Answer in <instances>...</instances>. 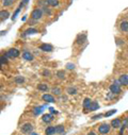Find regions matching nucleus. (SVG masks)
<instances>
[{
	"instance_id": "obj_1",
	"label": "nucleus",
	"mask_w": 128,
	"mask_h": 135,
	"mask_svg": "<svg viewBox=\"0 0 128 135\" xmlns=\"http://www.w3.org/2000/svg\"><path fill=\"white\" fill-rule=\"evenodd\" d=\"M110 128H111V126H110V125H108V124H102V125L99 126L98 131H99V133H100V134H107V133H109Z\"/></svg>"
},
{
	"instance_id": "obj_2",
	"label": "nucleus",
	"mask_w": 128,
	"mask_h": 135,
	"mask_svg": "<svg viewBox=\"0 0 128 135\" xmlns=\"http://www.w3.org/2000/svg\"><path fill=\"white\" fill-rule=\"evenodd\" d=\"M18 55H19V51H18L17 49H15V48L10 49V50L6 53V58H17Z\"/></svg>"
},
{
	"instance_id": "obj_3",
	"label": "nucleus",
	"mask_w": 128,
	"mask_h": 135,
	"mask_svg": "<svg viewBox=\"0 0 128 135\" xmlns=\"http://www.w3.org/2000/svg\"><path fill=\"white\" fill-rule=\"evenodd\" d=\"M31 17L33 18L34 20H38V19L42 17V11L40 9L33 10V11H32V13H31Z\"/></svg>"
},
{
	"instance_id": "obj_4",
	"label": "nucleus",
	"mask_w": 128,
	"mask_h": 135,
	"mask_svg": "<svg viewBox=\"0 0 128 135\" xmlns=\"http://www.w3.org/2000/svg\"><path fill=\"white\" fill-rule=\"evenodd\" d=\"M109 88H110V92L112 93V94H120V93H121V86H120V85H118V84H114V83H113V84H111L110 85V87H109Z\"/></svg>"
},
{
	"instance_id": "obj_5",
	"label": "nucleus",
	"mask_w": 128,
	"mask_h": 135,
	"mask_svg": "<svg viewBox=\"0 0 128 135\" xmlns=\"http://www.w3.org/2000/svg\"><path fill=\"white\" fill-rule=\"evenodd\" d=\"M32 130H33V127H32L31 124H25L22 127V133H31L32 132Z\"/></svg>"
},
{
	"instance_id": "obj_6",
	"label": "nucleus",
	"mask_w": 128,
	"mask_h": 135,
	"mask_svg": "<svg viewBox=\"0 0 128 135\" xmlns=\"http://www.w3.org/2000/svg\"><path fill=\"white\" fill-rule=\"evenodd\" d=\"M111 127H113L114 129H118V128H121L122 127V122L120 119H113V120L111 121Z\"/></svg>"
},
{
	"instance_id": "obj_7",
	"label": "nucleus",
	"mask_w": 128,
	"mask_h": 135,
	"mask_svg": "<svg viewBox=\"0 0 128 135\" xmlns=\"http://www.w3.org/2000/svg\"><path fill=\"white\" fill-rule=\"evenodd\" d=\"M40 49L45 51V52H50V51H52V46L51 45H48V44H43V45L40 47Z\"/></svg>"
},
{
	"instance_id": "obj_8",
	"label": "nucleus",
	"mask_w": 128,
	"mask_h": 135,
	"mask_svg": "<svg viewBox=\"0 0 128 135\" xmlns=\"http://www.w3.org/2000/svg\"><path fill=\"white\" fill-rule=\"evenodd\" d=\"M91 103H92V101H91V99L90 98H86L84 99V101H83V108H84V112L86 113L88 111H89V108H90V105H91Z\"/></svg>"
},
{
	"instance_id": "obj_9",
	"label": "nucleus",
	"mask_w": 128,
	"mask_h": 135,
	"mask_svg": "<svg viewBox=\"0 0 128 135\" xmlns=\"http://www.w3.org/2000/svg\"><path fill=\"white\" fill-rule=\"evenodd\" d=\"M43 100L44 101H46V102H54V96H51V95L49 94H45V95H43Z\"/></svg>"
},
{
	"instance_id": "obj_10",
	"label": "nucleus",
	"mask_w": 128,
	"mask_h": 135,
	"mask_svg": "<svg viewBox=\"0 0 128 135\" xmlns=\"http://www.w3.org/2000/svg\"><path fill=\"white\" fill-rule=\"evenodd\" d=\"M118 81L123 85H128V76H127V74H123V76L120 77Z\"/></svg>"
},
{
	"instance_id": "obj_11",
	"label": "nucleus",
	"mask_w": 128,
	"mask_h": 135,
	"mask_svg": "<svg viewBox=\"0 0 128 135\" xmlns=\"http://www.w3.org/2000/svg\"><path fill=\"white\" fill-rule=\"evenodd\" d=\"M120 28H121V30L123 32H128V21L127 20L122 21L121 25H120Z\"/></svg>"
},
{
	"instance_id": "obj_12",
	"label": "nucleus",
	"mask_w": 128,
	"mask_h": 135,
	"mask_svg": "<svg viewBox=\"0 0 128 135\" xmlns=\"http://www.w3.org/2000/svg\"><path fill=\"white\" fill-rule=\"evenodd\" d=\"M22 58L27 60V61H32V60H33V55H32L29 51H25V52L22 53Z\"/></svg>"
},
{
	"instance_id": "obj_13",
	"label": "nucleus",
	"mask_w": 128,
	"mask_h": 135,
	"mask_svg": "<svg viewBox=\"0 0 128 135\" xmlns=\"http://www.w3.org/2000/svg\"><path fill=\"white\" fill-rule=\"evenodd\" d=\"M56 133V128L54 127H48L45 131V134L46 135H54Z\"/></svg>"
},
{
	"instance_id": "obj_14",
	"label": "nucleus",
	"mask_w": 128,
	"mask_h": 135,
	"mask_svg": "<svg viewBox=\"0 0 128 135\" xmlns=\"http://www.w3.org/2000/svg\"><path fill=\"white\" fill-rule=\"evenodd\" d=\"M35 33H38V30L30 28V29H28V30H26L25 32H24V36H26V35H30V34H35Z\"/></svg>"
},
{
	"instance_id": "obj_15",
	"label": "nucleus",
	"mask_w": 128,
	"mask_h": 135,
	"mask_svg": "<svg viewBox=\"0 0 128 135\" xmlns=\"http://www.w3.org/2000/svg\"><path fill=\"white\" fill-rule=\"evenodd\" d=\"M99 108V104L97 102H92L91 103V105H90V108H89V111H96V110H98Z\"/></svg>"
},
{
	"instance_id": "obj_16",
	"label": "nucleus",
	"mask_w": 128,
	"mask_h": 135,
	"mask_svg": "<svg viewBox=\"0 0 128 135\" xmlns=\"http://www.w3.org/2000/svg\"><path fill=\"white\" fill-rule=\"evenodd\" d=\"M51 120H52V116H51L50 114H45L43 116V121L44 122H50Z\"/></svg>"
},
{
	"instance_id": "obj_17",
	"label": "nucleus",
	"mask_w": 128,
	"mask_h": 135,
	"mask_svg": "<svg viewBox=\"0 0 128 135\" xmlns=\"http://www.w3.org/2000/svg\"><path fill=\"white\" fill-rule=\"evenodd\" d=\"M47 4L50 6H57L59 4L58 0H47Z\"/></svg>"
},
{
	"instance_id": "obj_18",
	"label": "nucleus",
	"mask_w": 128,
	"mask_h": 135,
	"mask_svg": "<svg viewBox=\"0 0 128 135\" xmlns=\"http://www.w3.org/2000/svg\"><path fill=\"white\" fill-rule=\"evenodd\" d=\"M38 90H42V92H47V90H48V86H47V84H38Z\"/></svg>"
},
{
	"instance_id": "obj_19",
	"label": "nucleus",
	"mask_w": 128,
	"mask_h": 135,
	"mask_svg": "<svg viewBox=\"0 0 128 135\" xmlns=\"http://www.w3.org/2000/svg\"><path fill=\"white\" fill-rule=\"evenodd\" d=\"M56 133H58V134H63L64 133V127L63 126H58V127H56Z\"/></svg>"
},
{
	"instance_id": "obj_20",
	"label": "nucleus",
	"mask_w": 128,
	"mask_h": 135,
	"mask_svg": "<svg viewBox=\"0 0 128 135\" xmlns=\"http://www.w3.org/2000/svg\"><path fill=\"white\" fill-rule=\"evenodd\" d=\"M0 15H1V19H2V20H3V19L6 20V19L9 17V15H10V14H9V12H8V11H1Z\"/></svg>"
},
{
	"instance_id": "obj_21",
	"label": "nucleus",
	"mask_w": 128,
	"mask_h": 135,
	"mask_svg": "<svg viewBox=\"0 0 128 135\" xmlns=\"http://www.w3.org/2000/svg\"><path fill=\"white\" fill-rule=\"evenodd\" d=\"M42 112H43V106H38V108H35L33 110L34 115H38V114H41Z\"/></svg>"
},
{
	"instance_id": "obj_22",
	"label": "nucleus",
	"mask_w": 128,
	"mask_h": 135,
	"mask_svg": "<svg viewBox=\"0 0 128 135\" xmlns=\"http://www.w3.org/2000/svg\"><path fill=\"white\" fill-rule=\"evenodd\" d=\"M67 93L70 95H76L77 94V90H76V88H74V87H70V88L67 89Z\"/></svg>"
},
{
	"instance_id": "obj_23",
	"label": "nucleus",
	"mask_w": 128,
	"mask_h": 135,
	"mask_svg": "<svg viewBox=\"0 0 128 135\" xmlns=\"http://www.w3.org/2000/svg\"><path fill=\"white\" fill-rule=\"evenodd\" d=\"M24 81H25V79H24L22 77H16L15 78V82L17 83V84H22Z\"/></svg>"
},
{
	"instance_id": "obj_24",
	"label": "nucleus",
	"mask_w": 128,
	"mask_h": 135,
	"mask_svg": "<svg viewBox=\"0 0 128 135\" xmlns=\"http://www.w3.org/2000/svg\"><path fill=\"white\" fill-rule=\"evenodd\" d=\"M57 76H58L59 79H64V77H65V73H64V71L60 70V71H58V72H57Z\"/></svg>"
},
{
	"instance_id": "obj_25",
	"label": "nucleus",
	"mask_w": 128,
	"mask_h": 135,
	"mask_svg": "<svg viewBox=\"0 0 128 135\" xmlns=\"http://www.w3.org/2000/svg\"><path fill=\"white\" fill-rule=\"evenodd\" d=\"M52 93L59 96V95H61V89H60L59 87H54V88H52Z\"/></svg>"
},
{
	"instance_id": "obj_26",
	"label": "nucleus",
	"mask_w": 128,
	"mask_h": 135,
	"mask_svg": "<svg viewBox=\"0 0 128 135\" xmlns=\"http://www.w3.org/2000/svg\"><path fill=\"white\" fill-rule=\"evenodd\" d=\"M12 3H13V0H4V1H3V5L9 6V5L12 4Z\"/></svg>"
},
{
	"instance_id": "obj_27",
	"label": "nucleus",
	"mask_w": 128,
	"mask_h": 135,
	"mask_svg": "<svg viewBox=\"0 0 128 135\" xmlns=\"http://www.w3.org/2000/svg\"><path fill=\"white\" fill-rule=\"evenodd\" d=\"M114 113H116V110H112V111H110V112H107L105 114V116L106 117H109V116H111V115H113Z\"/></svg>"
},
{
	"instance_id": "obj_28",
	"label": "nucleus",
	"mask_w": 128,
	"mask_h": 135,
	"mask_svg": "<svg viewBox=\"0 0 128 135\" xmlns=\"http://www.w3.org/2000/svg\"><path fill=\"white\" fill-rule=\"evenodd\" d=\"M20 10H22V7H18V9L15 11V13H14V15H13V17H12V19H15V18H16V16H17V14L19 13V11H20Z\"/></svg>"
},
{
	"instance_id": "obj_29",
	"label": "nucleus",
	"mask_w": 128,
	"mask_h": 135,
	"mask_svg": "<svg viewBox=\"0 0 128 135\" xmlns=\"http://www.w3.org/2000/svg\"><path fill=\"white\" fill-rule=\"evenodd\" d=\"M66 68L67 69H74L75 68V65L72 64V63H68V64H66Z\"/></svg>"
},
{
	"instance_id": "obj_30",
	"label": "nucleus",
	"mask_w": 128,
	"mask_h": 135,
	"mask_svg": "<svg viewBox=\"0 0 128 135\" xmlns=\"http://www.w3.org/2000/svg\"><path fill=\"white\" fill-rule=\"evenodd\" d=\"M43 74H44V77H49L50 72H49L48 70H44V71H43Z\"/></svg>"
},
{
	"instance_id": "obj_31",
	"label": "nucleus",
	"mask_w": 128,
	"mask_h": 135,
	"mask_svg": "<svg viewBox=\"0 0 128 135\" xmlns=\"http://www.w3.org/2000/svg\"><path fill=\"white\" fill-rule=\"evenodd\" d=\"M124 127H125V128H128V117H126L125 120H124Z\"/></svg>"
},
{
	"instance_id": "obj_32",
	"label": "nucleus",
	"mask_w": 128,
	"mask_h": 135,
	"mask_svg": "<svg viewBox=\"0 0 128 135\" xmlns=\"http://www.w3.org/2000/svg\"><path fill=\"white\" fill-rule=\"evenodd\" d=\"M6 62H8V61H6V57L4 55V57H2V58H1V63H2V64H6Z\"/></svg>"
},
{
	"instance_id": "obj_33",
	"label": "nucleus",
	"mask_w": 128,
	"mask_h": 135,
	"mask_svg": "<svg viewBox=\"0 0 128 135\" xmlns=\"http://www.w3.org/2000/svg\"><path fill=\"white\" fill-rule=\"evenodd\" d=\"M124 130H125V127H121V130H120V135H123V133H124Z\"/></svg>"
},
{
	"instance_id": "obj_34",
	"label": "nucleus",
	"mask_w": 128,
	"mask_h": 135,
	"mask_svg": "<svg viewBox=\"0 0 128 135\" xmlns=\"http://www.w3.org/2000/svg\"><path fill=\"white\" fill-rule=\"evenodd\" d=\"M102 116V114H99V115H96V116L93 117V119H98V118H100Z\"/></svg>"
},
{
	"instance_id": "obj_35",
	"label": "nucleus",
	"mask_w": 128,
	"mask_h": 135,
	"mask_svg": "<svg viewBox=\"0 0 128 135\" xmlns=\"http://www.w3.org/2000/svg\"><path fill=\"white\" fill-rule=\"evenodd\" d=\"M88 135H96V134H95L94 132H90V133H89V134H88Z\"/></svg>"
},
{
	"instance_id": "obj_36",
	"label": "nucleus",
	"mask_w": 128,
	"mask_h": 135,
	"mask_svg": "<svg viewBox=\"0 0 128 135\" xmlns=\"http://www.w3.org/2000/svg\"><path fill=\"white\" fill-rule=\"evenodd\" d=\"M31 135H38V134H36V133H31Z\"/></svg>"
},
{
	"instance_id": "obj_37",
	"label": "nucleus",
	"mask_w": 128,
	"mask_h": 135,
	"mask_svg": "<svg viewBox=\"0 0 128 135\" xmlns=\"http://www.w3.org/2000/svg\"><path fill=\"white\" fill-rule=\"evenodd\" d=\"M3 1H4V0H3Z\"/></svg>"
}]
</instances>
